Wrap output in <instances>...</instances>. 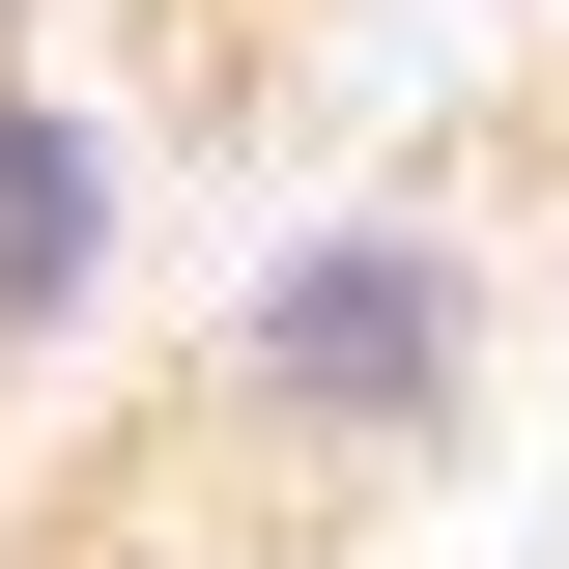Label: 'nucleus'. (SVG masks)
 Masks as SVG:
<instances>
[{"label":"nucleus","mask_w":569,"mask_h":569,"mask_svg":"<svg viewBox=\"0 0 569 569\" xmlns=\"http://www.w3.org/2000/svg\"><path fill=\"white\" fill-rule=\"evenodd\" d=\"M114 284H142V114L58 29H0V370H58Z\"/></svg>","instance_id":"f03ea898"},{"label":"nucleus","mask_w":569,"mask_h":569,"mask_svg":"<svg viewBox=\"0 0 569 569\" xmlns=\"http://www.w3.org/2000/svg\"><path fill=\"white\" fill-rule=\"evenodd\" d=\"M485 342H512V228H485V171H399V200H313V228L200 313L171 427H200L228 485H399V456L485 427Z\"/></svg>","instance_id":"f257e3e1"}]
</instances>
